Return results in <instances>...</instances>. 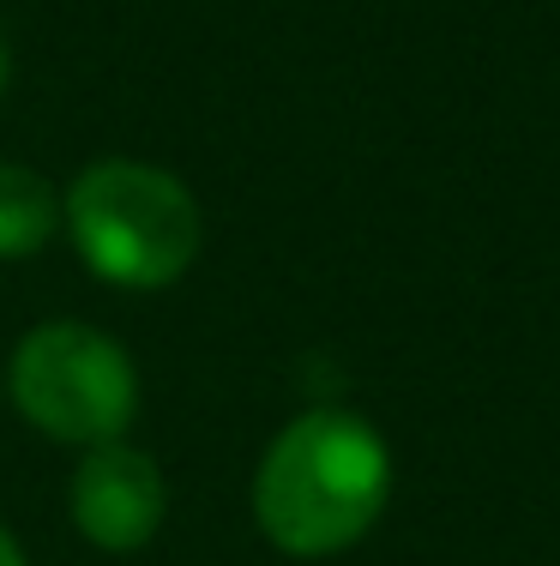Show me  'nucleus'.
Segmentation results:
<instances>
[{
  "instance_id": "4",
  "label": "nucleus",
  "mask_w": 560,
  "mask_h": 566,
  "mask_svg": "<svg viewBox=\"0 0 560 566\" xmlns=\"http://www.w3.org/2000/svg\"><path fill=\"white\" fill-rule=\"evenodd\" d=\"M66 506H73V524L91 548L133 555L163 531L169 489L151 452L127 447V440H103V447H85V458H78Z\"/></svg>"
},
{
  "instance_id": "2",
  "label": "nucleus",
  "mask_w": 560,
  "mask_h": 566,
  "mask_svg": "<svg viewBox=\"0 0 560 566\" xmlns=\"http://www.w3.org/2000/svg\"><path fill=\"white\" fill-rule=\"evenodd\" d=\"M61 223L85 272H97L109 290H169L205 241L193 187L139 157H103L78 169L61 193Z\"/></svg>"
},
{
  "instance_id": "7",
  "label": "nucleus",
  "mask_w": 560,
  "mask_h": 566,
  "mask_svg": "<svg viewBox=\"0 0 560 566\" xmlns=\"http://www.w3.org/2000/svg\"><path fill=\"white\" fill-rule=\"evenodd\" d=\"M7 78H12V49H7V36H0V97H7Z\"/></svg>"
},
{
  "instance_id": "6",
  "label": "nucleus",
  "mask_w": 560,
  "mask_h": 566,
  "mask_svg": "<svg viewBox=\"0 0 560 566\" xmlns=\"http://www.w3.org/2000/svg\"><path fill=\"white\" fill-rule=\"evenodd\" d=\"M0 566H24V548H19V536L0 524Z\"/></svg>"
},
{
  "instance_id": "1",
  "label": "nucleus",
  "mask_w": 560,
  "mask_h": 566,
  "mask_svg": "<svg viewBox=\"0 0 560 566\" xmlns=\"http://www.w3.org/2000/svg\"><path fill=\"white\" fill-rule=\"evenodd\" d=\"M392 501V452L356 410L319 403L284 422L253 470V518L296 560L356 548Z\"/></svg>"
},
{
  "instance_id": "3",
  "label": "nucleus",
  "mask_w": 560,
  "mask_h": 566,
  "mask_svg": "<svg viewBox=\"0 0 560 566\" xmlns=\"http://www.w3.org/2000/svg\"><path fill=\"white\" fill-rule=\"evenodd\" d=\"M12 403L36 434L61 447H103L121 440L139 416V368L109 332L85 319L31 326L7 368Z\"/></svg>"
},
{
  "instance_id": "5",
  "label": "nucleus",
  "mask_w": 560,
  "mask_h": 566,
  "mask_svg": "<svg viewBox=\"0 0 560 566\" xmlns=\"http://www.w3.org/2000/svg\"><path fill=\"white\" fill-rule=\"evenodd\" d=\"M61 229V193L31 164H0V260H31Z\"/></svg>"
}]
</instances>
